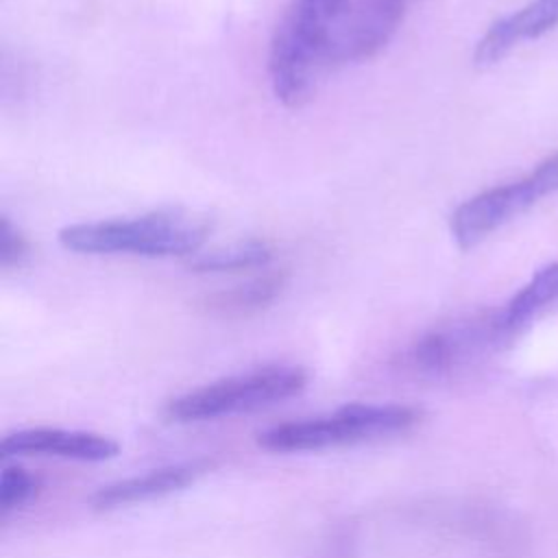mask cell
Returning a JSON list of instances; mask_svg holds the SVG:
<instances>
[{
  "mask_svg": "<svg viewBox=\"0 0 558 558\" xmlns=\"http://www.w3.org/2000/svg\"><path fill=\"white\" fill-rule=\"evenodd\" d=\"M344 0H294L275 28L268 54L272 94L288 109L312 100L331 65V33Z\"/></svg>",
  "mask_w": 558,
  "mask_h": 558,
  "instance_id": "cell-1",
  "label": "cell"
},
{
  "mask_svg": "<svg viewBox=\"0 0 558 558\" xmlns=\"http://www.w3.org/2000/svg\"><path fill=\"white\" fill-rule=\"evenodd\" d=\"M209 233V222L185 211H153L137 218L68 225L59 231L63 248L81 255L192 257Z\"/></svg>",
  "mask_w": 558,
  "mask_h": 558,
  "instance_id": "cell-2",
  "label": "cell"
},
{
  "mask_svg": "<svg viewBox=\"0 0 558 558\" xmlns=\"http://www.w3.org/2000/svg\"><path fill=\"white\" fill-rule=\"evenodd\" d=\"M423 421V410L403 403H349L331 414L286 421L257 438L268 451H318L405 434Z\"/></svg>",
  "mask_w": 558,
  "mask_h": 558,
  "instance_id": "cell-3",
  "label": "cell"
},
{
  "mask_svg": "<svg viewBox=\"0 0 558 558\" xmlns=\"http://www.w3.org/2000/svg\"><path fill=\"white\" fill-rule=\"evenodd\" d=\"M305 384L307 373L301 366L268 364L192 388L168 401L166 414L179 423L233 416L290 399Z\"/></svg>",
  "mask_w": 558,
  "mask_h": 558,
  "instance_id": "cell-4",
  "label": "cell"
},
{
  "mask_svg": "<svg viewBox=\"0 0 558 558\" xmlns=\"http://www.w3.org/2000/svg\"><path fill=\"white\" fill-rule=\"evenodd\" d=\"M497 314L434 327L412 340L397 357L399 368L423 379H440L471 364L482 351L501 340Z\"/></svg>",
  "mask_w": 558,
  "mask_h": 558,
  "instance_id": "cell-5",
  "label": "cell"
},
{
  "mask_svg": "<svg viewBox=\"0 0 558 558\" xmlns=\"http://www.w3.org/2000/svg\"><path fill=\"white\" fill-rule=\"evenodd\" d=\"M414 0H344L331 33V65L375 57L397 33Z\"/></svg>",
  "mask_w": 558,
  "mask_h": 558,
  "instance_id": "cell-6",
  "label": "cell"
},
{
  "mask_svg": "<svg viewBox=\"0 0 558 558\" xmlns=\"http://www.w3.org/2000/svg\"><path fill=\"white\" fill-rule=\"evenodd\" d=\"M538 192L534 190L527 177L488 187L469 201H464L449 220V229L453 240L462 251L477 246L484 238H488L495 229L523 214L538 201Z\"/></svg>",
  "mask_w": 558,
  "mask_h": 558,
  "instance_id": "cell-7",
  "label": "cell"
},
{
  "mask_svg": "<svg viewBox=\"0 0 558 558\" xmlns=\"http://www.w3.org/2000/svg\"><path fill=\"white\" fill-rule=\"evenodd\" d=\"M120 451V445L96 432L61 429V427H31L7 434L0 453L2 458L13 456H57L70 460L100 462L109 460Z\"/></svg>",
  "mask_w": 558,
  "mask_h": 558,
  "instance_id": "cell-8",
  "label": "cell"
},
{
  "mask_svg": "<svg viewBox=\"0 0 558 558\" xmlns=\"http://www.w3.org/2000/svg\"><path fill=\"white\" fill-rule=\"evenodd\" d=\"M214 464L216 462L211 458H196V460L153 469L142 475H131V477L111 482L107 486H100L89 497V504L96 510H111V508H120L137 501H148L161 495H170L174 490H181L194 484L198 477L211 471Z\"/></svg>",
  "mask_w": 558,
  "mask_h": 558,
  "instance_id": "cell-9",
  "label": "cell"
},
{
  "mask_svg": "<svg viewBox=\"0 0 558 558\" xmlns=\"http://www.w3.org/2000/svg\"><path fill=\"white\" fill-rule=\"evenodd\" d=\"M558 26V0H532L512 15L490 24L477 41L473 61L477 68H490L501 61L521 39H536Z\"/></svg>",
  "mask_w": 558,
  "mask_h": 558,
  "instance_id": "cell-10",
  "label": "cell"
},
{
  "mask_svg": "<svg viewBox=\"0 0 558 558\" xmlns=\"http://www.w3.org/2000/svg\"><path fill=\"white\" fill-rule=\"evenodd\" d=\"M288 283L286 270H270L233 288L207 294L201 310L216 318H246L270 307Z\"/></svg>",
  "mask_w": 558,
  "mask_h": 558,
  "instance_id": "cell-11",
  "label": "cell"
},
{
  "mask_svg": "<svg viewBox=\"0 0 558 558\" xmlns=\"http://www.w3.org/2000/svg\"><path fill=\"white\" fill-rule=\"evenodd\" d=\"M558 299V262L541 268L510 301L497 312V323L504 338L523 327L536 312Z\"/></svg>",
  "mask_w": 558,
  "mask_h": 558,
  "instance_id": "cell-12",
  "label": "cell"
},
{
  "mask_svg": "<svg viewBox=\"0 0 558 558\" xmlns=\"http://www.w3.org/2000/svg\"><path fill=\"white\" fill-rule=\"evenodd\" d=\"M272 248L262 240L235 242L209 251H198L187 259V268L194 272H238L268 266Z\"/></svg>",
  "mask_w": 558,
  "mask_h": 558,
  "instance_id": "cell-13",
  "label": "cell"
},
{
  "mask_svg": "<svg viewBox=\"0 0 558 558\" xmlns=\"http://www.w3.org/2000/svg\"><path fill=\"white\" fill-rule=\"evenodd\" d=\"M39 488L37 475L20 464H7L0 475V517L7 519L11 512L26 506Z\"/></svg>",
  "mask_w": 558,
  "mask_h": 558,
  "instance_id": "cell-14",
  "label": "cell"
},
{
  "mask_svg": "<svg viewBox=\"0 0 558 558\" xmlns=\"http://www.w3.org/2000/svg\"><path fill=\"white\" fill-rule=\"evenodd\" d=\"M31 257L28 238L9 220V216L0 218V266L2 270H13L26 264Z\"/></svg>",
  "mask_w": 558,
  "mask_h": 558,
  "instance_id": "cell-15",
  "label": "cell"
},
{
  "mask_svg": "<svg viewBox=\"0 0 558 558\" xmlns=\"http://www.w3.org/2000/svg\"><path fill=\"white\" fill-rule=\"evenodd\" d=\"M527 179L532 181V185L538 192V196L558 192V153H554L551 157L541 161L534 168V172L527 174Z\"/></svg>",
  "mask_w": 558,
  "mask_h": 558,
  "instance_id": "cell-16",
  "label": "cell"
}]
</instances>
